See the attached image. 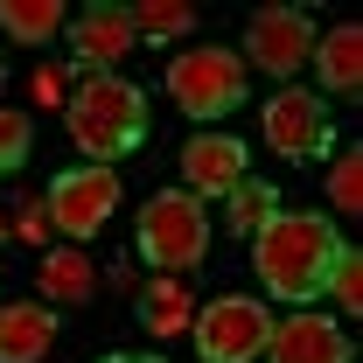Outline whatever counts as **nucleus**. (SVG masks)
<instances>
[{
	"label": "nucleus",
	"mask_w": 363,
	"mask_h": 363,
	"mask_svg": "<svg viewBox=\"0 0 363 363\" xmlns=\"http://www.w3.org/2000/svg\"><path fill=\"white\" fill-rule=\"evenodd\" d=\"M56 350V315L43 301H7L0 308V363H43Z\"/></svg>",
	"instance_id": "nucleus-12"
},
{
	"label": "nucleus",
	"mask_w": 363,
	"mask_h": 363,
	"mask_svg": "<svg viewBox=\"0 0 363 363\" xmlns=\"http://www.w3.org/2000/svg\"><path fill=\"white\" fill-rule=\"evenodd\" d=\"M321 294H335L342 315H357V308H363V252H357V245L335 252V266H328V286H321Z\"/></svg>",
	"instance_id": "nucleus-19"
},
{
	"label": "nucleus",
	"mask_w": 363,
	"mask_h": 363,
	"mask_svg": "<svg viewBox=\"0 0 363 363\" xmlns=\"http://www.w3.org/2000/svg\"><path fill=\"white\" fill-rule=\"evenodd\" d=\"M35 279H43V308H49V301H91V286H98V266H91L84 252H43Z\"/></svg>",
	"instance_id": "nucleus-15"
},
{
	"label": "nucleus",
	"mask_w": 363,
	"mask_h": 363,
	"mask_svg": "<svg viewBox=\"0 0 363 363\" xmlns=\"http://www.w3.org/2000/svg\"><path fill=\"white\" fill-rule=\"evenodd\" d=\"M259 126H266V147H272V154H286V161H321V154H328V140H335L321 91H301V84L272 91Z\"/></svg>",
	"instance_id": "nucleus-7"
},
{
	"label": "nucleus",
	"mask_w": 363,
	"mask_h": 363,
	"mask_svg": "<svg viewBox=\"0 0 363 363\" xmlns=\"http://www.w3.org/2000/svg\"><path fill=\"white\" fill-rule=\"evenodd\" d=\"M140 252H147V266H161L168 279H182L189 266L210 259V210L189 189L147 196V210H140Z\"/></svg>",
	"instance_id": "nucleus-3"
},
{
	"label": "nucleus",
	"mask_w": 363,
	"mask_h": 363,
	"mask_svg": "<svg viewBox=\"0 0 363 363\" xmlns=\"http://www.w3.org/2000/svg\"><path fill=\"white\" fill-rule=\"evenodd\" d=\"M43 210H49V230H63V238H98L105 230V217L119 210V175L112 168H63V175L49 182V196H43Z\"/></svg>",
	"instance_id": "nucleus-6"
},
{
	"label": "nucleus",
	"mask_w": 363,
	"mask_h": 363,
	"mask_svg": "<svg viewBox=\"0 0 363 363\" xmlns=\"http://www.w3.org/2000/svg\"><path fill=\"white\" fill-rule=\"evenodd\" d=\"M189 335H196V357L203 363H252V357H266L272 315H266V301H252V294H217L210 308H196Z\"/></svg>",
	"instance_id": "nucleus-5"
},
{
	"label": "nucleus",
	"mask_w": 363,
	"mask_h": 363,
	"mask_svg": "<svg viewBox=\"0 0 363 363\" xmlns=\"http://www.w3.org/2000/svg\"><path fill=\"white\" fill-rule=\"evenodd\" d=\"M168 98H175L189 119H224L245 105V56L238 49H217V43H196L168 63Z\"/></svg>",
	"instance_id": "nucleus-4"
},
{
	"label": "nucleus",
	"mask_w": 363,
	"mask_h": 363,
	"mask_svg": "<svg viewBox=\"0 0 363 363\" xmlns=\"http://www.w3.org/2000/svg\"><path fill=\"white\" fill-rule=\"evenodd\" d=\"M308 63L321 70V91L357 98V84H363V28H357V21H335V28L315 43V56H308Z\"/></svg>",
	"instance_id": "nucleus-13"
},
{
	"label": "nucleus",
	"mask_w": 363,
	"mask_h": 363,
	"mask_svg": "<svg viewBox=\"0 0 363 363\" xmlns=\"http://www.w3.org/2000/svg\"><path fill=\"white\" fill-rule=\"evenodd\" d=\"M63 126L77 154H91V168H112L147 140V91L126 84L119 70H84V84L63 98Z\"/></svg>",
	"instance_id": "nucleus-2"
},
{
	"label": "nucleus",
	"mask_w": 363,
	"mask_h": 363,
	"mask_svg": "<svg viewBox=\"0 0 363 363\" xmlns=\"http://www.w3.org/2000/svg\"><path fill=\"white\" fill-rule=\"evenodd\" d=\"M63 35H70V56H77L84 70H119V63L140 49L133 14H126L119 0H98V7H84V14H70Z\"/></svg>",
	"instance_id": "nucleus-10"
},
{
	"label": "nucleus",
	"mask_w": 363,
	"mask_h": 363,
	"mask_svg": "<svg viewBox=\"0 0 363 363\" xmlns=\"http://www.w3.org/2000/svg\"><path fill=\"white\" fill-rule=\"evenodd\" d=\"M126 14H133L140 43H168V35H189V28H196V7H189V0H140Z\"/></svg>",
	"instance_id": "nucleus-17"
},
{
	"label": "nucleus",
	"mask_w": 363,
	"mask_h": 363,
	"mask_svg": "<svg viewBox=\"0 0 363 363\" xmlns=\"http://www.w3.org/2000/svg\"><path fill=\"white\" fill-rule=\"evenodd\" d=\"M140 315H147V328H154V335H189V321H196V308H189L182 279H154V286L140 294Z\"/></svg>",
	"instance_id": "nucleus-16"
},
{
	"label": "nucleus",
	"mask_w": 363,
	"mask_h": 363,
	"mask_svg": "<svg viewBox=\"0 0 363 363\" xmlns=\"http://www.w3.org/2000/svg\"><path fill=\"white\" fill-rule=\"evenodd\" d=\"M328 210H342V217L363 210V161L357 154H342V161L328 168Z\"/></svg>",
	"instance_id": "nucleus-21"
},
{
	"label": "nucleus",
	"mask_w": 363,
	"mask_h": 363,
	"mask_svg": "<svg viewBox=\"0 0 363 363\" xmlns=\"http://www.w3.org/2000/svg\"><path fill=\"white\" fill-rule=\"evenodd\" d=\"M28 147H35V119L14 112V105H0V175H14L28 161Z\"/></svg>",
	"instance_id": "nucleus-20"
},
{
	"label": "nucleus",
	"mask_w": 363,
	"mask_h": 363,
	"mask_svg": "<svg viewBox=\"0 0 363 363\" xmlns=\"http://www.w3.org/2000/svg\"><path fill=\"white\" fill-rule=\"evenodd\" d=\"M0 77H7V63H0Z\"/></svg>",
	"instance_id": "nucleus-25"
},
{
	"label": "nucleus",
	"mask_w": 363,
	"mask_h": 363,
	"mask_svg": "<svg viewBox=\"0 0 363 363\" xmlns=\"http://www.w3.org/2000/svg\"><path fill=\"white\" fill-rule=\"evenodd\" d=\"M70 28V14H63V0H0V35L7 43H56Z\"/></svg>",
	"instance_id": "nucleus-14"
},
{
	"label": "nucleus",
	"mask_w": 363,
	"mask_h": 363,
	"mask_svg": "<svg viewBox=\"0 0 363 363\" xmlns=\"http://www.w3.org/2000/svg\"><path fill=\"white\" fill-rule=\"evenodd\" d=\"M245 56H252L266 77H294V70L315 56V14H308V7H259L252 28H245Z\"/></svg>",
	"instance_id": "nucleus-8"
},
{
	"label": "nucleus",
	"mask_w": 363,
	"mask_h": 363,
	"mask_svg": "<svg viewBox=\"0 0 363 363\" xmlns=\"http://www.w3.org/2000/svg\"><path fill=\"white\" fill-rule=\"evenodd\" d=\"M105 363H161V357H105Z\"/></svg>",
	"instance_id": "nucleus-24"
},
{
	"label": "nucleus",
	"mask_w": 363,
	"mask_h": 363,
	"mask_svg": "<svg viewBox=\"0 0 363 363\" xmlns=\"http://www.w3.org/2000/svg\"><path fill=\"white\" fill-rule=\"evenodd\" d=\"M35 98H43V105H63V70H56V63L35 70Z\"/></svg>",
	"instance_id": "nucleus-23"
},
{
	"label": "nucleus",
	"mask_w": 363,
	"mask_h": 363,
	"mask_svg": "<svg viewBox=\"0 0 363 363\" xmlns=\"http://www.w3.org/2000/svg\"><path fill=\"white\" fill-rule=\"evenodd\" d=\"M224 203H230V210H224V217H230V230H245V238H252V230H259V224L272 217V210H279V196H272L266 182H252V175L238 182Z\"/></svg>",
	"instance_id": "nucleus-18"
},
{
	"label": "nucleus",
	"mask_w": 363,
	"mask_h": 363,
	"mask_svg": "<svg viewBox=\"0 0 363 363\" xmlns=\"http://www.w3.org/2000/svg\"><path fill=\"white\" fill-rule=\"evenodd\" d=\"M350 357H357L350 328L328 321V315H315V308L272 321V335H266V363H350Z\"/></svg>",
	"instance_id": "nucleus-9"
},
{
	"label": "nucleus",
	"mask_w": 363,
	"mask_h": 363,
	"mask_svg": "<svg viewBox=\"0 0 363 363\" xmlns=\"http://www.w3.org/2000/svg\"><path fill=\"white\" fill-rule=\"evenodd\" d=\"M14 230H21L28 245H43V238H49V210H43V196H35V203H21V224H14Z\"/></svg>",
	"instance_id": "nucleus-22"
},
{
	"label": "nucleus",
	"mask_w": 363,
	"mask_h": 363,
	"mask_svg": "<svg viewBox=\"0 0 363 363\" xmlns=\"http://www.w3.org/2000/svg\"><path fill=\"white\" fill-rule=\"evenodd\" d=\"M0 230H7V224H0Z\"/></svg>",
	"instance_id": "nucleus-26"
},
{
	"label": "nucleus",
	"mask_w": 363,
	"mask_h": 363,
	"mask_svg": "<svg viewBox=\"0 0 363 363\" xmlns=\"http://www.w3.org/2000/svg\"><path fill=\"white\" fill-rule=\"evenodd\" d=\"M182 175H189V196H196V203H203V196H230V189L245 182V140L196 133L182 147Z\"/></svg>",
	"instance_id": "nucleus-11"
},
{
	"label": "nucleus",
	"mask_w": 363,
	"mask_h": 363,
	"mask_svg": "<svg viewBox=\"0 0 363 363\" xmlns=\"http://www.w3.org/2000/svg\"><path fill=\"white\" fill-rule=\"evenodd\" d=\"M335 252H342V238H335V224L321 210H272L252 230V272L266 279L272 301H294V308H308L328 286Z\"/></svg>",
	"instance_id": "nucleus-1"
}]
</instances>
